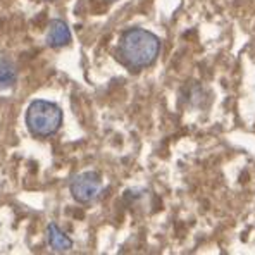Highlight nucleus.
Returning <instances> with one entry per match:
<instances>
[{"instance_id": "20e7f679", "label": "nucleus", "mask_w": 255, "mask_h": 255, "mask_svg": "<svg viewBox=\"0 0 255 255\" xmlns=\"http://www.w3.org/2000/svg\"><path fill=\"white\" fill-rule=\"evenodd\" d=\"M47 43L52 48H61L71 43V31L69 26L62 19H54L48 24L47 31Z\"/></svg>"}, {"instance_id": "39448f33", "label": "nucleus", "mask_w": 255, "mask_h": 255, "mask_svg": "<svg viewBox=\"0 0 255 255\" xmlns=\"http://www.w3.org/2000/svg\"><path fill=\"white\" fill-rule=\"evenodd\" d=\"M47 242L55 252H67L73 249V240L69 238L57 224H48L47 228Z\"/></svg>"}, {"instance_id": "423d86ee", "label": "nucleus", "mask_w": 255, "mask_h": 255, "mask_svg": "<svg viewBox=\"0 0 255 255\" xmlns=\"http://www.w3.org/2000/svg\"><path fill=\"white\" fill-rule=\"evenodd\" d=\"M17 80L16 67L10 61L0 57V90H9Z\"/></svg>"}, {"instance_id": "f257e3e1", "label": "nucleus", "mask_w": 255, "mask_h": 255, "mask_svg": "<svg viewBox=\"0 0 255 255\" xmlns=\"http://www.w3.org/2000/svg\"><path fill=\"white\" fill-rule=\"evenodd\" d=\"M160 52V40L152 31L141 28H131L123 33L119 40L118 54L121 61L129 67L141 69L155 62Z\"/></svg>"}, {"instance_id": "0eeeda50", "label": "nucleus", "mask_w": 255, "mask_h": 255, "mask_svg": "<svg viewBox=\"0 0 255 255\" xmlns=\"http://www.w3.org/2000/svg\"><path fill=\"white\" fill-rule=\"evenodd\" d=\"M107 2H114V0H107Z\"/></svg>"}, {"instance_id": "7ed1b4c3", "label": "nucleus", "mask_w": 255, "mask_h": 255, "mask_svg": "<svg viewBox=\"0 0 255 255\" xmlns=\"http://www.w3.org/2000/svg\"><path fill=\"white\" fill-rule=\"evenodd\" d=\"M102 191V179L100 174L95 171H86L74 176L71 181V195L80 204L93 202Z\"/></svg>"}, {"instance_id": "f03ea898", "label": "nucleus", "mask_w": 255, "mask_h": 255, "mask_svg": "<svg viewBox=\"0 0 255 255\" xmlns=\"http://www.w3.org/2000/svg\"><path fill=\"white\" fill-rule=\"evenodd\" d=\"M26 126L35 136L45 138L55 134L62 125V111L48 100H33L26 111Z\"/></svg>"}]
</instances>
